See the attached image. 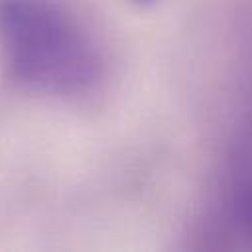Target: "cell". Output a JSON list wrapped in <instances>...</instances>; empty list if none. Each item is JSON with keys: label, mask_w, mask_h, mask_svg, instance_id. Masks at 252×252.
<instances>
[{"label": "cell", "mask_w": 252, "mask_h": 252, "mask_svg": "<svg viewBox=\"0 0 252 252\" xmlns=\"http://www.w3.org/2000/svg\"><path fill=\"white\" fill-rule=\"evenodd\" d=\"M0 45L10 79L28 91L81 94L98 79L94 45L51 0H0Z\"/></svg>", "instance_id": "cell-1"}, {"label": "cell", "mask_w": 252, "mask_h": 252, "mask_svg": "<svg viewBox=\"0 0 252 252\" xmlns=\"http://www.w3.org/2000/svg\"><path fill=\"white\" fill-rule=\"evenodd\" d=\"M236 211H238V217H240L244 228L252 236V177L248 181H244L242 187L238 189V195H236Z\"/></svg>", "instance_id": "cell-2"}, {"label": "cell", "mask_w": 252, "mask_h": 252, "mask_svg": "<svg viewBox=\"0 0 252 252\" xmlns=\"http://www.w3.org/2000/svg\"><path fill=\"white\" fill-rule=\"evenodd\" d=\"M134 2H138V4H150V2H154V0H134Z\"/></svg>", "instance_id": "cell-3"}]
</instances>
